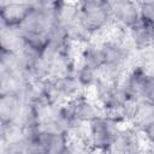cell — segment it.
<instances>
[{
	"instance_id": "1",
	"label": "cell",
	"mask_w": 154,
	"mask_h": 154,
	"mask_svg": "<svg viewBox=\"0 0 154 154\" xmlns=\"http://www.w3.org/2000/svg\"><path fill=\"white\" fill-rule=\"evenodd\" d=\"M100 47L102 59V77L118 79L130 58V48L118 40H106Z\"/></svg>"
},
{
	"instance_id": "2",
	"label": "cell",
	"mask_w": 154,
	"mask_h": 154,
	"mask_svg": "<svg viewBox=\"0 0 154 154\" xmlns=\"http://www.w3.org/2000/svg\"><path fill=\"white\" fill-rule=\"evenodd\" d=\"M122 129L117 119L100 114L88 124L89 144L100 152H111Z\"/></svg>"
},
{
	"instance_id": "3",
	"label": "cell",
	"mask_w": 154,
	"mask_h": 154,
	"mask_svg": "<svg viewBox=\"0 0 154 154\" xmlns=\"http://www.w3.org/2000/svg\"><path fill=\"white\" fill-rule=\"evenodd\" d=\"M79 23L88 36L102 30L109 22L108 1L89 0L78 4Z\"/></svg>"
},
{
	"instance_id": "4",
	"label": "cell",
	"mask_w": 154,
	"mask_h": 154,
	"mask_svg": "<svg viewBox=\"0 0 154 154\" xmlns=\"http://www.w3.org/2000/svg\"><path fill=\"white\" fill-rule=\"evenodd\" d=\"M108 8L111 22L117 24L122 29L129 30L141 19L138 2L126 0L108 1Z\"/></svg>"
},
{
	"instance_id": "5",
	"label": "cell",
	"mask_w": 154,
	"mask_h": 154,
	"mask_svg": "<svg viewBox=\"0 0 154 154\" xmlns=\"http://www.w3.org/2000/svg\"><path fill=\"white\" fill-rule=\"evenodd\" d=\"M25 106L26 102L19 95L13 93H1V97H0L1 126H8V125L19 126Z\"/></svg>"
},
{
	"instance_id": "6",
	"label": "cell",
	"mask_w": 154,
	"mask_h": 154,
	"mask_svg": "<svg viewBox=\"0 0 154 154\" xmlns=\"http://www.w3.org/2000/svg\"><path fill=\"white\" fill-rule=\"evenodd\" d=\"M67 105L70 107V111L75 120L81 125L89 124L93 119H95L101 114L99 106L82 95L76 96L75 99L69 101Z\"/></svg>"
},
{
	"instance_id": "7",
	"label": "cell",
	"mask_w": 154,
	"mask_h": 154,
	"mask_svg": "<svg viewBox=\"0 0 154 154\" xmlns=\"http://www.w3.org/2000/svg\"><path fill=\"white\" fill-rule=\"evenodd\" d=\"M153 23L141 17V19L128 30L130 45L135 51H147L152 43Z\"/></svg>"
},
{
	"instance_id": "8",
	"label": "cell",
	"mask_w": 154,
	"mask_h": 154,
	"mask_svg": "<svg viewBox=\"0 0 154 154\" xmlns=\"http://www.w3.org/2000/svg\"><path fill=\"white\" fill-rule=\"evenodd\" d=\"M138 132L135 128L122 129L111 153L113 154H140L142 152Z\"/></svg>"
},
{
	"instance_id": "9",
	"label": "cell",
	"mask_w": 154,
	"mask_h": 154,
	"mask_svg": "<svg viewBox=\"0 0 154 154\" xmlns=\"http://www.w3.org/2000/svg\"><path fill=\"white\" fill-rule=\"evenodd\" d=\"M130 119L137 131L143 132L153 122H154V103L140 100L137 101L131 109Z\"/></svg>"
},
{
	"instance_id": "10",
	"label": "cell",
	"mask_w": 154,
	"mask_h": 154,
	"mask_svg": "<svg viewBox=\"0 0 154 154\" xmlns=\"http://www.w3.org/2000/svg\"><path fill=\"white\" fill-rule=\"evenodd\" d=\"M43 146L46 154H65L70 149L71 142L67 134L43 131Z\"/></svg>"
},
{
	"instance_id": "11",
	"label": "cell",
	"mask_w": 154,
	"mask_h": 154,
	"mask_svg": "<svg viewBox=\"0 0 154 154\" xmlns=\"http://www.w3.org/2000/svg\"><path fill=\"white\" fill-rule=\"evenodd\" d=\"M140 99L150 103H154V73L148 72L143 79L141 91H140Z\"/></svg>"
},
{
	"instance_id": "12",
	"label": "cell",
	"mask_w": 154,
	"mask_h": 154,
	"mask_svg": "<svg viewBox=\"0 0 154 154\" xmlns=\"http://www.w3.org/2000/svg\"><path fill=\"white\" fill-rule=\"evenodd\" d=\"M138 6L141 11V17L148 19L154 24V1L138 2Z\"/></svg>"
},
{
	"instance_id": "13",
	"label": "cell",
	"mask_w": 154,
	"mask_h": 154,
	"mask_svg": "<svg viewBox=\"0 0 154 154\" xmlns=\"http://www.w3.org/2000/svg\"><path fill=\"white\" fill-rule=\"evenodd\" d=\"M143 134H144L146 137L154 144V122H153V123H152V124L143 131Z\"/></svg>"
},
{
	"instance_id": "14",
	"label": "cell",
	"mask_w": 154,
	"mask_h": 154,
	"mask_svg": "<svg viewBox=\"0 0 154 154\" xmlns=\"http://www.w3.org/2000/svg\"><path fill=\"white\" fill-rule=\"evenodd\" d=\"M150 48L154 52V24H153V30H152V43H150Z\"/></svg>"
}]
</instances>
